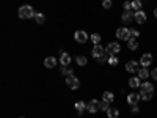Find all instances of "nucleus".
<instances>
[{"label": "nucleus", "instance_id": "5", "mask_svg": "<svg viewBox=\"0 0 157 118\" xmlns=\"http://www.w3.org/2000/svg\"><path fill=\"white\" fill-rule=\"evenodd\" d=\"M66 84H68V87L72 88V90L80 88V81H78L75 76H69V77H66Z\"/></svg>", "mask_w": 157, "mask_h": 118}, {"label": "nucleus", "instance_id": "6", "mask_svg": "<svg viewBox=\"0 0 157 118\" xmlns=\"http://www.w3.org/2000/svg\"><path fill=\"white\" fill-rule=\"evenodd\" d=\"M91 55H93L94 58H98V60H99V58H102L104 55H105V49H104L101 44H98V46H94V47H93V50H91Z\"/></svg>", "mask_w": 157, "mask_h": 118}, {"label": "nucleus", "instance_id": "12", "mask_svg": "<svg viewBox=\"0 0 157 118\" xmlns=\"http://www.w3.org/2000/svg\"><path fill=\"white\" fill-rule=\"evenodd\" d=\"M60 63L63 65V66H68V65L71 63V55L68 54V52H61L60 54Z\"/></svg>", "mask_w": 157, "mask_h": 118}, {"label": "nucleus", "instance_id": "4", "mask_svg": "<svg viewBox=\"0 0 157 118\" xmlns=\"http://www.w3.org/2000/svg\"><path fill=\"white\" fill-rule=\"evenodd\" d=\"M116 38L124 39V41H129V39L132 38V35H130V30H129V29L121 27V29H118V30H116Z\"/></svg>", "mask_w": 157, "mask_h": 118}, {"label": "nucleus", "instance_id": "19", "mask_svg": "<svg viewBox=\"0 0 157 118\" xmlns=\"http://www.w3.org/2000/svg\"><path fill=\"white\" fill-rule=\"evenodd\" d=\"M115 99V95L112 93V91H104V95H102V101H107L109 104Z\"/></svg>", "mask_w": 157, "mask_h": 118}, {"label": "nucleus", "instance_id": "26", "mask_svg": "<svg viewBox=\"0 0 157 118\" xmlns=\"http://www.w3.org/2000/svg\"><path fill=\"white\" fill-rule=\"evenodd\" d=\"M90 39H91V41L94 43V46H98V44L101 43V36H99L98 33H94V35H91V36H90Z\"/></svg>", "mask_w": 157, "mask_h": 118}, {"label": "nucleus", "instance_id": "32", "mask_svg": "<svg viewBox=\"0 0 157 118\" xmlns=\"http://www.w3.org/2000/svg\"><path fill=\"white\" fill-rule=\"evenodd\" d=\"M151 77L154 79V81H157V68H155V69H152V73H151Z\"/></svg>", "mask_w": 157, "mask_h": 118}, {"label": "nucleus", "instance_id": "22", "mask_svg": "<svg viewBox=\"0 0 157 118\" xmlns=\"http://www.w3.org/2000/svg\"><path fill=\"white\" fill-rule=\"evenodd\" d=\"M107 116L109 118H118V116H120V110H118V109H109L107 110Z\"/></svg>", "mask_w": 157, "mask_h": 118}, {"label": "nucleus", "instance_id": "20", "mask_svg": "<svg viewBox=\"0 0 157 118\" xmlns=\"http://www.w3.org/2000/svg\"><path fill=\"white\" fill-rule=\"evenodd\" d=\"M75 63L80 65V66H85V65L88 63V60H86L85 55H77V57H75Z\"/></svg>", "mask_w": 157, "mask_h": 118}, {"label": "nucleus", "instance_id": "24", "mask_svg": "<svg viewBox=\"0 0 157 118\" xmlns=\"http://www.w3.org/2000/svg\"><path fill=\"white\" fill-rule=\"evenodd\" d=\"M61 74H63V76H66V77H69V76H74L72 69H69L68 66H63V68H61Z\"/></svg>", "mask_w": 157, "mask_h": 118}, {"label": "nucleus", "instance_id": "27", "mask_svg": "<svg viewBox=\"0 0 157 118\" xmlns=\"http://www.w3.org/2000/svg\"><path fill=\"white\" fill-rule=\"evenodd\" d=\"M140 8H141V2L140 0H134L132 2V10H135V13H137V11H140Z\"/></svg>", "mask_w": 157, "mask_h": 118}, {"label": "nucleus", "instance_id": "28", "mask_svg": "<svg viewBox=\"0 0 157 118\" xmlns=\"http://www.w3.org/2000/svg\"><path fill=\"white\" fill-rule=\"evenodd\" d=\"M99 109L107 112V110L110 109V107H109V102H107V101H101V102H99Z\"/></svg>", "mask_w": 157, "mask_h": 118}, {"label": "nucleus", "instance_id": "9", "mask_svg": "<svg viewBox=\"0 0 157 118\" xmlns=\"http://www.w3.org/2000/svg\"><path fill=\"white\" fill-rule=\"evenodd\" d=\"M86 110H88L90 113H96V112L99 110V102H98V99H91V101L86 104Z\"/></svg>", "mask_w": 157, "mask_h": 118}, {"label": "nucleus", "instance_id": "11", "mask_svg": "<svg viewBox=\"0 0 157 118\" xmlns=\"http://www.w3.org/2000/svg\"><path fill=\"white\" fill-rule=\"evenodd\" d=\"M138 69H140V63H137V61H129V63H126V71L127 73H138Z\"/></svg>", "mask_w": 157, "mask_h": 118}, {"label": "nucleus", "instance_id": "35", "mask_svg": "<svg viewBox=\"0 0 157 118\" xmlns=\"http://www.w3.org/2000/svg\"><path fill=\"white\" fill-rule=\"evenodd\" d=\"M21 118H24V116H21Z\"/></svg>", "mask_w": 157, "mask_h": 118}, {"label": "nucleus", "instance_id": "29", "mask_svg": "<svg viewBox=\"0 0 157 118\" xmlns=\"http://www.w3.org/2000/svg\"><path fill=\"white\" fill-rule=\"evenodd\" d=\"M123 6H124V11H130V10H132V3H130V2H124Z\"/></svg>", "mask_w": 157, "mask_h": 118}, {"label": "nucleus", "instance_id": "33", "mask_svg": "<svg viewBox=\"0 0 157 118\" xmlns=\"http://www.w3.org/2000/svg\"><path fill=\"white\" fill-rule=\"evenodd\" d=\"M138 106H132V113H138Z\"/></svg>", "mask_w": 157, "mask_h": 118}, {"label": "nucleus", "instance_id": "10", "mask_svg": "<svg viewBox=\"0 0 157 118\" xmlns=\"http://www.w3.org/2000/svg\"><path fill=\"white\" fill-rule=\"evenodd\" d=\"M121 19H123L124 24H130V22L135 19V13H132V11H124L123 16H121Z\"/></svg>", "mask_w": 157, "mask_h": 118}, {"label": "nucleus", "instance_id": "8", "mask_svg": "<svg viewBox=\"0 0 157 118\" xmlns=\"http://www.w3.org/2000/svg\"><path fill=\"white\" fill-rule=\"evenodd\" d=\"M138 63L141 65V68H148L149 65L152 63V55H151V54H143Z\"/></svg>", "mask_w": 157, "mask_h": 118}, {"label": "nucleus", "instance_id": "18", "mask_svg": "<svg viewBox=\"0 0 157 118\" xmlns=\"http://www.w3.org/2000/svg\"><path fill=\"white\" fill-rule=\"evenodd\" d=\"M135 21H137L138 24H143V22L146 21V14H145V13H143L141 10L137 11V13H135Z\"/></svg>", "mask_w": 157, "mask_h": 118}, {"label": "nucleus", "instance_id": "14", "mask_svg": "<svg viewBox=\"0 0 157 118\" xmlns=\"http://www.w3.org/2000/svg\"><path fill=\"white\" fill-rule=\"evenodd\" d=\"M44 66L46 68H55L57 66V58L55 57H47L44 60Z\"/></svg>", "mask_w": 157, "mask_h": 118}, {"label": "nucleus", "instance_id": "25", "mask_svg": "<svg viewBox=\"0 0 157 118\" xmlns=\"http://www.w3.org/2000/svg\"><path fill=\"white\" fill-rule=\"evenodd\" d=\"M107 63H110L112 66H116V65L120 63V60H118V57H116V55H110V57H109V61H107Z\"/></svg>", "mask_w": 157, "mask_h": 118}, {"label": "nucleus", "instance_id": "15", "mask_svg": "<svg viewBox=\"0 0 157 118\" xmlns=\"http://www.w3.org/2000/svg\"><path fill=\"white\" fill-rule=\"evenodd\" d=\"M75 110H77V113H78V115H82V113L86 110V104H85L83 101L75 102Z\"/></svg>", "mask_w": 157, "mask_h": 118}, {"label": "nucleus", "instance_id": "13", "mask_svg": "<svg viewBox=\"0 0 157 118\" xmlns=\"http://www.w3.org/2000/svg\"><path fill=\"white\" fill-rule=\"evenodd\" d=\"M140 95H137V93H130L129 96H127V102L130 104V106H137V102L140 101Z\"/></svg>", "mask_w": 157, "mask_h": 118}, {"label": "nucleus", "instance_id": "34", "mask_svg": "<svg viewBox=\"0 0 157 118\" xmlns=\"http://www.w3.org/2000/svg\"><path fill=\"white\" fill-rule=\"evenodd\" d=\"M154 16H155V18H157V8H155V10H154Z\"/></svg>", "mask_w": 157, "mask_h": 118}, {"label": "nucleus", "instance_id": "23", "mask_svg": "<svg viewBox=\"0 0 157 118\" xmlns=\"http://www.w3.org/2000/svg\"><path fill=\"white\" fill-rule=\"evenodd\" d=\"M35 21H36L38 24H44L46 18H44V14H43V13H36V14H35Z\"/></svg>", "mask_w": 157, "mask_h": 118}, {"label": "nucleus", "instance_id": "7", "mask_svg": "<svg viewBox=\"0 0 157 118\" xmlns=\"http://www.w3.org/2000/svg\"><path fill=\"white\" fill-rule=\"evenodd\" d=\"M74 38H75L77 43H86L88 39H90V36H88L86 32H83V30H77V32L74 33Z\"/></svg>", "mask_w": 157, "mask_h": 118}, {"label": "nucleus", "instance_id": "3", "mask_svg": "<svg viewBox=\"0 0 157 118\" xmlns=\"http://www.w3.org/2000/svg\"><path fill=\"white\" fill-rule=\"evenodd\" d=\"M120 43H109V46L105 47V54L110 57V55H116V54H120Z\"/></svg>", "mask_w": 157, "mask_h": 118}, {"label": "nucleus", "instance_id": "21", "mask_svg": "<svg viewBox=\"0 0 157 118\" xmlns=\"http://www.w3.org/2000/svg\"><path fill=\"white\" fill-rule=\"evenodd\" d=\"M127 47H129L130 50H135V49L138 47V43H137V39H135V38H130L129 41H127Z\"/></svg>", "mask_w": 157, "mask_h": 118}, {"label": "nucleus", "instance_id": "16", "mask_svg": "<svg viewBox=\"0 0 157 118\" xmlns=\"http://www.w3.org/2000/svg\"><path fill=\"white\" fill-rule=\"evenodd\" d=\"M129 87H130V88H138V87H141L140 79H138V77H130V79H129Z\"/></svg>", "mask_w": 157, "mask_h": 118}, {"label": "nucleus", "instance_id": "1", "mask_svg": "<svg viewBox=\"0 0 157 118\" xmlns=\"http://www.w3.org/2000/svg\"><path fill=\"white\" fill-rule=\"evenodd\" d=\"M154 95V85L151 82H145V84H141L140 87V96L141 99H145V101H149Z\"/></svg>", "mask_w": 157, "mask_h": 118}, {"label": "nucleus", "instance_id": "30", "mask_svg": "<svg viewBox=\"0 0 157 118\" xmlns=\"http://www.w3.org/2000/svg\"><path fill=\"white\" fill-rule=\"evenodd\" d=\"M130 35H132V38H137V36H140V32L135 29H130Z\"/></svg>", "mask_w": 157, "mask_h": 118}, {"label": "nucleus", "instance_id": "2", "mask_svg": "<svg viewBox=\"0 0 157 118\" xmlns=\"http://www.w3.org/2000/svg\"><path fill=\"white\" fill-rule=\"evenodd\" d=\"M17 14H19V18H21V19H30V18H35L36 11H35L30 5H24V6H21V8H19Z\"/></svg>", "mask_w": 157, "mask_h": 118}, {"label": "nucleus", "instance_id": "31", "mask_svg": "<svg viewBox=\"0 0 157 118\" xmlns=\"http://www.w3.org/2000/svg\"><path fill=\"white\" fill-rule=\"evenodd\" d=\"M102 6H104V8H110V6H112V2H110V0H105V2L102 3Z\"/></svg>", "mask_w": 157, "mask_h": 118}, {"label": "nucleus", "instance_id": "17", "mask_svg": "<svg viewBox=\"0 0 157 118\" xmlns=\"http://www.w3.org/2000/svg\"><path fill=\"white\" fill-rule=\"evenodd\" d=\"M151 76V73L148 71V68H140L138 69V79L141 81V79H148Z\"/></svg>", "mask_w": 157, "mask_h": 118}]
</instances>
